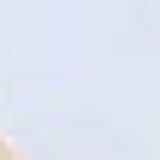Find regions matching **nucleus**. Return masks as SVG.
Listing matches in <instances>:
<instances>
[]
</instances>
